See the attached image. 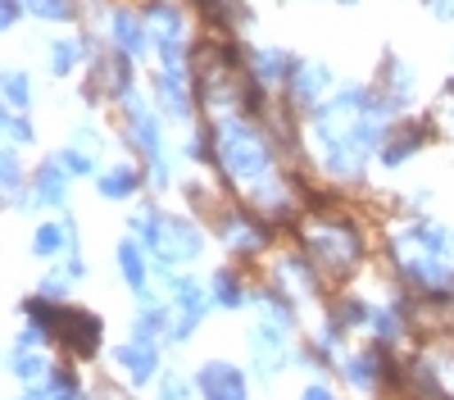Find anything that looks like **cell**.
Instances as JSON below:
<instances>
[{
	"label": "cell",
	"instance_id": "1",
	"mask_svg": "<svg viewBox=\"0 0 454 400\" xmlns=\"http://www.w3.org/2000/svg\"><path fill=\"white\" fill-rule=\"evenodd\" d=\"M218 160H223V169H227L232 182H259L273 169L269 141H263L250 123H237V119L218 128Z\"/></svg>",
	"mask_w": 454,
	"mask_h": 400
},
{
	"label": "cell",
	"instance_id": "2",
	"mask_svg": "<svg viewBox=\"0 0 454 400\" xmlns=\"http://www.w3.org/2000/svg\"><path fill=\"white\" fill-rule=\"evenodd\" d=\"M305 246L314 255V264L332 269V273H350L359 264V232L350 224H318L305 232Z\"/></svg>",
	"mask_w": 454,
	"mask_h": 400
},
{
	"label": "cell",
	"instance_id": "3",
	"mask_svg": "<svg viewBox=\"0 0 454 400\" xmlns=\"http://www.w3.org/2000/svg\"><path fill=\"white\" fill-rule=\"evenodd\" d=\"M214 296L196 282V278H173L168 273V310H173V327H168V341H192L200 318L209 314Z\"/></svg>",
	"mask_w": 454,
	"mask_h": 400
},
{
	"label": "cell",
	"instance_id": "4",
	"mask_svg": "<svg viewBox=\"0 0 454 400\" xmlns=\"http://www.w3.org/2000/svg\"><path fill=\"white\" fill-rule=\"evenodd\" d=\"M150 250H155V264H160L164 273H173V264H196V260H200L205 232L192 224V218H173V214H164L160 237L150 241Z\"/></svg>",
	"mask_w": 454,
	"mask_h": 400
},
{
	"label": "cell",
	"instance_id": "5",
	"mask_svg": "<svg viewBox=\"0 0 454 400\" xmlns=\"http://www.w3.org/2000/svg\"><path fill=\"white\" fill-rule=\"evenodd\" d=\"M346 382L359 391V396H377V391H387L400 373H395V359H391V350L377 341V346H368V350H355V355H346Z\"/></svg>",
	"mask_w": 454,
	"mask_h": 400
},
{
	"label": "cell",
	"instance_id": "6",
	"mask_svg": "<svg viewBox=\"0 0 454 400\" xmlns=\"http://www.w3.org/2000/svg\"><path fill=\"white\" fill-rule=\"evenodd\" d=\"M218 237H223V246L232 255L250 260V255H259L263 246H269V224L254 218V214H246V209H227L218 218Z\"/></svg>",
	"mask_w": 454,
	"mask_h": 400
},
{
	"label": "cell",
	"instance_id": "7",
	"mask_svg": "<svg viewBox=\"0 0 454 400\" xmlns=\"http://www.w3.org/2000/svg\"><path fill=\"white\" fill-rule=\"evenodd\" d=\"M55 337L64 341L68 355L91 359V355L100 350V337H105V318L91 314V310H73V305H64V318H59V333H55Z\"/></svg>",
	"mask_w": 454,
	"mask_h": 400
},
{
	"label": "cell",
	"instance_id": "8",
	"mask_svg": "<svg viewBox=\"0 0 454 400\" xmlns=\"http://www.w3.org/2000/svg\"><path fill=\"white\" fill-rule=\"evenodd\" d=\"M196 391L205 400H250V382L237 364L227 359H205L196 369Z\"/></svg>",
	"mask_w": 454,
	"mask_h": 400
},
{
	"label": "cell",
	"instance_id": "9",
	"mask_svg": "<svg viewBox=\"0 0 454 400\" xmlns=\"http://www.w3.org/2000/svg\"><path fill=\"white\" fill-rule=\"evenodd\" d=\"M250 355H254L259 378H278V373L286 369V359H291V350H286V327L273 323V318H263L254 333H250Z\"/></svg>",
	"mask_w": 454,
	"mask_h": 400
},
{
	"label": "cell",
	"instance_id": "10",
	"mask_svg": "<svg viewBox=\"0 0 454 400\" xmlns=\"http://www.w3.org/2000/svg\"><path fill=\"white\" fill-rule=\"evenodd\" d=\"M114 364L123 369V378L132 387H145V382H155L160 378V346L155 341H123L119 350H114Z\"/></svg>",
	"mask_w": 454,
	"mask_h": 400
},
{
	"label": "cell",
	"instance_id": "11",
	"mask_svg": "<svg viewBox=\"0 0 454 400\" xmlns=\"http://www.w3.org/2000/svg\"><path fill=\"white\" fill-rule=\"evenodd\" d=\"M145 241L141 237H123L119 241V273H123V282L132 286V296L141 301V305H150L155 301V291H150V260H145Z\"/></svg>",
	"mask_w": 454,
	"mask_h": 400
},
{
	"label": "cell",
	"instance_id": "12",
	"mask_svg": "<svg viewBox=\"0 0 454 400\" xmlns=\"http://www.w3.org/2000/svg\"><path fill=\"white\" fill-rule=\"evenodd\" d=\"M128 123H132V137L141 141V155L150 160V169L155 164H164V141H160V123H155V114L141 105V100H132L128 96Z\"/></svg>",
	"mask_w": 454,
	"mask_h": 400
},
{
	"label": "cell",
	"instance_id": "13",
	"mask_svg": "<svg viewBox=\"0 0 454 400\" xmlns=\"http://www.w3.org/2000/svg\"><path fill=\"white\" fill-rule=\"evenodd\" d=\"M32 205H64L68 200V169H64V160L55 155V160H46L42 169H36V182H32Z\"/></svg>",
	"mask_w": 454,
	"mask_h": 400
},
{
	"label": "cell",
	"instance_id": "14",
	"mask_svg": "<svg viewBox=\"0 0 454 400\" xmlns=\"http://www.w3.org/2000/svg\"><path fill=\"white\" fill-rule=\"evenodd\" d=\"M10 378L14 382H27V387H42L51 378V364L42 350H32V346H14L10 350Z\"/></svg>",
	"mask_w": 454,
	"mask_h": 400
},
{
	"label": "cell",
	"instance_id": "15",
	"mask_svg": "<svg viewBox=\"0 0 454 400\" xmlns=\"http://www.w3.org/2000/svg\"><path fill=\"white\" fill-rule=\"evenodd\" d=\"M64 246H78V228H73L68 218H64V224H42L32 232V255H36V260H55Z\"/></svg>",
	"mask_w": 454,
	"mask_h": 400
},
{
	"label": "cell",
	"instance_id": "16",
	"mask_svg": "<svg viewBox=\"0 0 454 400\" xmlns=\"http://www.w3.org/2000/svg\"><path fill=\"white\" fill-rule=\"evenodd\" d=\"M209 296H214V305H223V310H241L246 301H254L250 291H246V282H241L232 269H218V273L209 278Z\"/></svg>",
	"mask_w": 454,
	"mask_h": 400
},
{
	"label": "cell",
	"instance_id": "17",
	"mask_svg": "<svg viewBox=\"0 0 454 400\" xmlns=\"http://www.w3.org/2000/svg\"><path fill=\"white\" fill-rule=\"evenodd\" d=\"M137 187H141V173L137 169H109V173L96 177V192L105 200H128V196H137Z\"/></svg>",
	"mask_w": 454,
	"mask_h": 400
},
{
	"label": "cell",
	"instance_id": "18",
	"mask_svg": "<svg viewBox=\"0 0 454 400\" xmlns=\"http://www.w3.org/2000/svg\"><path fill=\"white\" fill-rule=\"evenodd\" d=\"M150 23H155V32H160V51H164V59L173 64L177 59V32H182V19L173 14V10H164V5H155V10H150Z\"/></svg>",
	"mask_w": 454,
	"mask_h": 400
},
{
	"label": "cell",
	"instance_id": "19",
	"mask_svg": "<svg viewBox=\"0 0 454 400\" xmlns=\"http://www.w3.org/2000/svg\"><path fill=\"white\" fill-rule=\"evenodd\" d=\"M423 128H404V132H395V137H387V145H382V164H404L413 151L423 145Z\"/></svg>",
	"mask_w": 454,
	"mask_h": 400
},
{
	"label": "cell",
	"instance_id": "20",
	"mask_svg": "<svg viewBox=\"0 0 454 400\" xmlns=\"http://www.w3.org/2000/svg\"><path fill=\"white\" fill-rule=\"evenodd\" d=\"M160 96H164V109H168L173 119L192 114V100H186V87H182L177 73H164V78H160Z\"/></svg>",
	"mask_w": 454,
	"mask_h": 400
},
{
	"label": "cell",
	"instance_id": "21",
	"mask_svg": "<svg viewBox=\"0 0 454 400\" xmlns=\"http://www.w3.org/2000/svg\"><path fill=\"white\" fill-rule=\"evenodd\" d=\"M114 36H119L123 55H141L145 51V27L137 23V14H119V19H114Z\"/></svg>",
	"mask_w": 454,
	"mask_h": 400
},
{
	"label": "cell",
	"instance_id": "22",
	"mask_svg": "<svg viewBox=\"0 0 454 400\" xmlns=\"http://www.w3.org/2000/svg\"><path fill=\"white\" fill-rule=\"evenodd\" d=\"M323 87H327V68H323V64H318V68H314V64L300 68V82H295V96H300V100H314Z\"/></svg>",
	"mask_w": 454,
	"mask_h": 400
},
{
	"label": "cell",
	"instance_id": "23",
	"mask_svg": "<svg viewBox=\"0 0 454 400\" xmlns=\"http://www.w3.org/2000/svg\"><path fill=\"white\" fill-rule=\"evenodd\" d=\"M196 391V378H182V373H164L160 378V396L164 400H192Z\"/></svg>",
	"mask_w": 454,
	"mask_h": 400
},
{
	"label": "cell",
	"instance_id": "24",
	"mask_svg": "<svg viewBox=\"0 0 454 400\" xmlns=\"http://www.w3.org/2000/svg\"><path fill=\"white\" fill-rule=\"evenodd\" d=\"M5 196H10V205H23V173H19L14 151H5Z\"/></svg>",
	"mask_w": 454,
	"mask_h": 400
},
{
	"label": "cell",
	"instance_id": "25",
	"mask_svg": "<svg viewBox=\"0 0 454 400\" xmlns=\"http://www.w3.org/2000/svg\"><path fill=\"white\" fill-rule=\"evenodd\" d=\"M5 96H10L14 109H27V105H32V87H27L23 73H10V78H5Z\"/></svg>",
	"mask_w": 454,
	"mask_h": 400
},
{
	"label": "cell",
	"instance_id": "26",
	"mask_svg": "<svg viewBox=\"0 0 454 400\" xmlns=\"http://www.w3.org/2000/svg\"><path fill=\"white\" fill-rule=\"evenodd\" d=\"M68 286H73V278H68V273H51V278L42 282V296H46V301H55V305H64Z\"/></svg>",
	"mask_w": 454,
	"mask_h": 400
},
{
	"label": "cell",
	"instance_id": "27",
	"mask_svg": "<svg viewBox=\"0 0 454 400\" xmlns=\"http://www.w3.org/2000/svg\"><path fill=\"white\" fill-rule=\"evenodd\" d=\"M59 160H64V169H68V173H91V169H96V164L78 151V145H68V151H64Z\"/></svg>",
	"mask_w": 454,
	"mask_h": 400
},
{
	"label": "cell",
	"instance_id": "28",
	"mask_svg": "<svg viewBox=\"0 0 454 400\" xmlns=\"http://www.w3.org/2000/svg\"><path fill=\"white\" fill-rule=\"evenodd\" d=\"M73 59H78V46H73V42H59V46H55V55H51L55 73H68V68H73Z\"/></svg>",
	"mask_w": 454,
	"mask_h": 400
},
{
	"label": "cell",
	"instance_id": "29",
	"mask_svg": "<svg viewBox=\"0 0 454 400\" xmlns=\"http://www.w3.org/2000/svg\"><path fill=\"white\" fill-rule=\"evenodd\" d=\"M27 5L42 14V19H64L68 14V0H27Z\"/></svg>",
	"mask_w": 454,
	"mask_h": 400
},
{
	"label": "cell",
	"instance_id": "30",
	"mask_svg": "<svg viewBox=\"0 0 454 400\" xmlns=\"http://www.w3.org/2000/svg\"><path fill=\"white\" fill-rule=\"evenodd\" d=\"M5 132H10V141H32V128L19 114H5Z\"/></svg>",
	"mask_w": 454,
	"mask_h": 400
},
{
	"label": "cell",
	"instance_id": "31",
	"mask_svg": "<svg viewBox=\"0 0 454 400\" xmlns=\"http://www.w3.org/2000/svg\"><path fill=\"white\" fill-rule=\"evenodd\" d=\"M300 400H336V396H332V387H323V382H309Z\"/></svg>",
	"mask_w": 454,
	"mask_h": 400
}]
</instances>
